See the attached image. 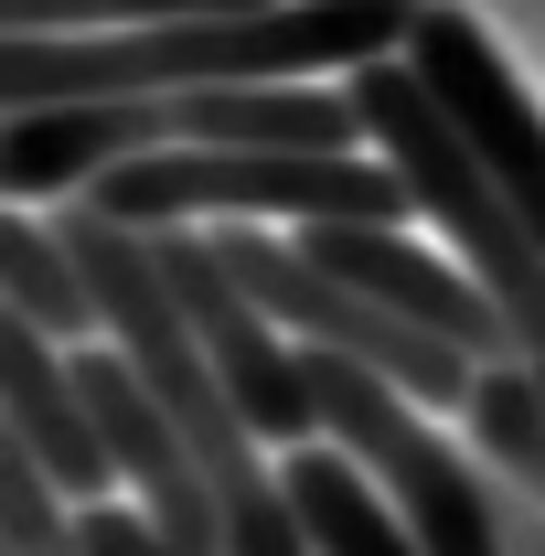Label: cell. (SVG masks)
Wrapping results in <instances>:
<instances>
[{"label": "cell", "mask_w": 545, "mask_h": 556, "mask_svg": "<svg viewBox=\"0 0 545 556\" xmlns=\"http://www.w3.org/2000/svg\"><path fill=\"white\" fill-rule=\"evenodd\" d=\"M86 204L129 225H193V214H289V225H407L417 193L396 161L364 150H139L86 182Z\"/></svg>", "instance_id": "6da1fadb"}, {"label": "cell", "mask_w": 545, "mask_h": 556, "mask_svg": "<svg viewBox=\"0 0 545 556\" xmlns=\"http://www.w3.org/2000/svg\"><path fill=\"white\" fill-rule=\"evenodd\" d=\"M225 247V268L246 278L257 300H268L278 321L300 332V343H342V353H364L375 375H396L417 407H471V386H481V353H460L449 332H428V321H407V311H385L375 289H353V278H332L300 236H257V214L236 225V236H214Z\"/></svg>", "instance_id": "7a4b0ae2"}, {"label": "cell", "mask_w": 545, "mask_h": 556, "mask_svg": "<svg viewBox=\"0 0 545 556\" xmlns=\"http://www.w3.org/2000/svg\"><path fill=\"white\" fill-rule=\"evenodd\" d=\"M407 65L439 86V108L460 118V139L492 161V182L514 193V214L545 236V118H535V97L514 86V65L492 54V33H481L460 0H428L417 33H407Z\"/></svg>", "instance_id": "3957f363"}, {"label": "cell", "mask_w": 545, "mask_h": 556, "mask_svg": "<svg viewBox=\"0 0 545 556\" xmlns=\"http://www.w3.org/2000/svg\"><path fill=\"white\" fill-rule=\"evenodd\" d=\"M172 97H54V108H0V193L43 204L86 193L97 172H118L139 150H172Z\"/></svg>", "instance_id": "277c9868"}, {"label": "cell", "mask_w": 545, "mask_h": 556, "mask_svg": "<svg viewBox=\"0 0 545 556\" xmlns=\"http://www.w3.org/2000/svg\"><path fill=\"white\" fill-rule=\"evenodd\" d=\"M300 247H310L332 278L375 289L385 311H407V321H428V332H449V343L481 353V364H503V353H514V321H503V300H492L471 268H449V257H428L417 236H396V225H310Z\"/></svg>", "instance_id": "5b68a950"}, {"label": "cell", "mask_w": 545, "mask_h": 556, "mask_svg": "<svg viewBox=\"0 0 545 556\" xmlns=\"http://www.w3.org/2000/svg\"><path fill=\"white\" fill-rule=\"evenodd\" d=\"M0 428L75 492V503H107L118 482V460H107V439H97V407H86V386H75L65 343L33 321V311H0Z\"/></svg>", "instance_id": "8992f818"}, {"label": "cell", "mask_w": 545, "mask_h": 556, "mask_svg": "<svg viewBox=\"0 0 545 556\" xmlns=\"http://www.w3.org/2000/svg\"><path fill=\"white\" fill-rule=\"evenodd\" d=\"M278 471H289V503H300V525H310L321 556H428L417 525L396 514V492L375 482L342 439H332V450H289Z\"/></svg>", "instance_id": "52a82bcc"}, {"label": "cell", "mask_w": 545, "mask_h": 556, "mask_svg": "<svg viewBox=\"0 0 545 556\" xmlns=\"http://www.w3.org/2000/svg\"><path fill=\"white\" fill-rule=\"evenodd\" d=\"M0 300H11V311H33L65 353H86L97 332H107L86 257L65 247V225H33V214H0Z\"/></svg>", "instance_id": "ba28073f"}, {"label": "cell", "mask_w": 545, "mask_h": 556, "mask_svg": "<svg viewBox=\"0 0 545 556\" xmlns=\"http://www.w3.org/2000/svg\"><path fill=\"white\" fill-rule=\"evenodd\" d=\"M460 417H471V450L492 460V482H514V492L545 503V386H535V364L524 353L481 364V386H471Z\"/></svg>", "instance_id": "9c48e42d"}]
</instances>
